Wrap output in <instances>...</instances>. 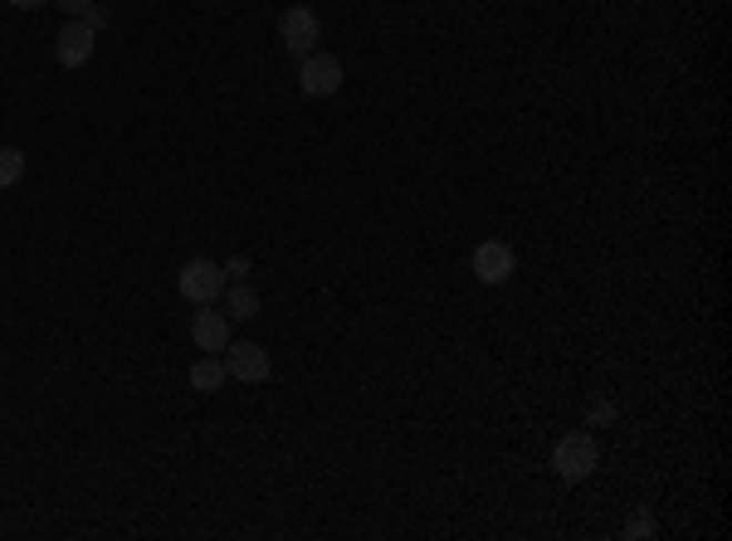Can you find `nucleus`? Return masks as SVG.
Here are the masks:
<instances>
[{"label":"nucleus","instance_id":"f257e3e1","mask_svg":"<svg viewBox=\"0 0 732 541\" xmlns=\"http://www.w3.org/2000/svg\"><path fill=\"white\" fill-rule=\"evenodd\" d=\"M596 463H601V449H596L591 429H571V435H561L552 445V469H557L561 483H581V478H591Z\"/></svg>","mask_w":732,"mask_h":541},{"label":"nucleus","instance_id":"f03ea898","mask_svg":"<svg viewBox=\"0 0 732 541\" xmlns=\"http://www.w3.org/2000/svg\"><path fill=\"white\" fill-rule=\"evenodd\" d=\"M342 79H347V69H342L337 54L313 49L308 59H298V93L303 98H333L342 89Z\"/></svg>","mask_w":732,"mask_h":541},{"label":"nucleus","instance_id":"7ed1b4c3","mask_svg":"<svg viewBox=\"0 0 732 541\" xmlns=\"http://www.w3.org/2000/svg\"><path fill=\"white\" fill-rule=\"evenodd\" d=\"M278 40L293 59H308L317 40H323V20L313 16V6H288L284 16H278Z\"/></svg>","mask_w":732,"mask_h":541},{"label":"nucleus","instance_id":"20e7f679","mask_svg":"<svg viewBox=\"0 0 732 541\" xmlns=\"http://www.w3.org/2000/svg\"><path fill=\"white\" fill-rule=\"evenodd\" d=\"M176 288H181V298H186V303L211 307L220 293H225V268L211 264V259H191V264H181Z\"/></svg>","mask_w":732,"mask_h":541},{"label":"nucleus","instance_id":"39448f33","mask_svg":"<svg viewBox=\"0 0 732 541\" xmlns=\"http://www.w3.org/2000/svg\"><path fill=\"white\" fill-rule=\"evenodd\" d=\"M220 361H225V371L244 380V386H260V380L274 376V361H268V351L260 341H230L225 351H220Z\"/></svg>","mask_w":732,"mask_h":541},{"label":"nucleus","instance_id":"423d86ee","mask_svg":"<svg viewBox=\"0 0 732 541\" xmlns=\"http://www.w3.org/2000/svg\"><path fill=\"white\" fill-rule=\"evenodd\" d=\"M93 49H98V30L89 20H69L64 30H59V40H54V54H59V64L64 69H83L93 59Z\"/></svg>","mask_w":732,"mask_h":541},{"label":"nucleus","instance_id":"0eeeda50","mask_svg":"<svg viewBox=\"0 0 732 541\" xmlns=\"http://www.w3.org/2000/svg\"><path fill=\"white\" fill-rule=\"evenodd\" d=\"M518 259H512V249L504 239H484L479 249H474V278L479 283H508Z\"/></svg>","mask_w":732,"mask_h":541},{"label":"nucleus","instance_id":"6e6552de","mask_svg":"<svg viewBox=\"0 0 732 541\" xmlns=\"http://www.w3.org/2000/svg\"><path fill=\"white\" fill-rule=\"evenodd\" d=\"M191 337H195V347H201L205 356H220L230 341H235V331H230V317L225 313H195Z\"/></svg>","mask_w":732,"mask_h":541},{"label":"nucleus","instance_id":"1a4fd4ad","mask_svg":"<svg viewBox=\"0 0 732 541\" xmlns=\"http://www.w3.org/2000/svg\"><path fill=\"white\" fill-rule=\"evenodd\" d=\"M225 317H235V323H254V317H260V293H254L244 278H235V288L225 293Z\"/></svg>","mask_w":732,"mask_h":541},{"label":"nucleus","instance_id":"9d476101","mask_svg":"<svg viewBox=\"0 0 732 541\" xmlns=\"http://www.w3.org/2000/svg\"><path fill=\"white\" fill-rule=\"evenodd\" d=\"M225 380H230V371H225V361H220V356H201V361L191 366V386L201 390V396H215Z\"/></svg>","mask_w":732,"mask_h":541},{"label":"nucleus","instance_id":"9b49d317","mask_svg":"<svg viewBox=\"0 0 732 541\" xmlns=\"http://www.w3.org/2000/svg\"><path fill=\"white\" fill-rule=\"evenodd\" d=\"M24 181V152L20 146H0V191L20 186Z\"/></svg>","mask_w":732,"mask_h":541},{"label":"nucleus","instance_id":"f8f14e48","mask_svg":"<svg viewBox=\"0 0 732 541\" xmlns=\"http://www.w3.org/2000/svg\"><path fill=\"white\" fill-rule=\"evenodd\" d=\"M654 532H659V527H654L650 512H640L634 522H626V541H640V537H654Z\"/></svg>","mask_w":732,"mask_h":541},{"label":"nucleus","instance_id":"ddd939ff","mask_svg":"<svg viewBox=\"0 0 732 541\" xmlns=\"http://www.w3.org/2000/svg\"><path fill=\"white\" fill-rule=\"evenodd\" d=\"M616 420V405L610 400H591V410H586V425H610Z\"/></svg>","mask_w":732,"mask_h":541},{"label":"nucleus","instance_id":"4468645a","mask_svg":"<svg viewBox=\"0 0 732 541\" xmlns=\"http://www.w3.org/2000/svg\"><path fill=\"white\" fill-rule=\"evenodd\" d=\"M59 6L69 10V20H83V16H89V10H93V0H59Z\"/></svg>","mask_w":732,"mask_h":541},{"label":"nucleus","instance_id":"2eb2a0df","mask_svg":"<svg viewBox=\"0 0 732 541\" xmlns=\"http://www.w3.org/2000/svg\"><path fill=\"white\" fill-rule=\"evenodd\" d=\"M230 274L244 278V274H250V259H244V254H240V259H230V264H225V278H230Z\"/></svg>","mask_w":732,"mask_h":541},{"label":"nucleus","instance_id":"dca6fc26","mask_svg":"<svg viewBox=\"0 0 732 541\" xmlns=\"http://www.w3.org/2000/svg\"><path fill=\"white\" fill-rule=\"evenodd\" d=\"M16 10H40V6H49V0H10Z\"/></svg>","mask_w":732,"mask_h":541}]
</instances>
